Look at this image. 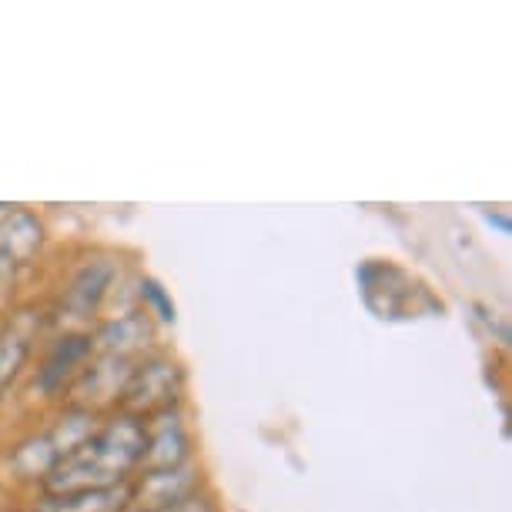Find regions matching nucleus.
Masks as SVG:
<instances>
[{
	"instance_id": "423d86ee",
	"label": "nucleus",
	"mask_w": 512,
	"mask_h": 512,
	"mask_svg": "<svg viewBox=\"0 0 512 512\" xmlns=\"http://www.w3.org/2000/svg\"><path fill=\"white\" fill-rule=\"evenodd\" d=\"M114 282V265L111 262H88L81 265L71 278L64 292V312L67 318H88L101 308L104 295Z\"/></svg>"
},
{
	"instance_id": "9d476101",
	"label": "nucleus",
	"mask_w": 512,
	"mask_h": 512,
	"mask_svg": "<svg viewBox=\"0 0 512 512\" xmlns=\"http://www.w3.org/2000/svg\"><path fill=\"white\" fill-rule=\"evenodd\" d=\"M27 355H31V338H27L21 328H7V332L0 335V399H4V392L14 385L17 372L24 369Z\"/></svg>"
},
{
	"instance_id": "0eeeda50",
	"label": "nucleus",
	"mask_w": 512,
	"mask_h": 512,
	"mask_svg": "<svg viewBox=\"0 0 512 512\" xmlns=\"http://www.w3.org/2000/svg\"><path fill=\"white\" fill-rule=\"evenodd\" d=\"M198 486V476L191 469H158V472H148L138 486L131 489V502L144 512H158L171 502L191 496Z\"/></svg>"
},
{
	"instance_id": "39448f33",
	"label": "nucleus",
	"mask_w": 512,
	"mask_h": 512,
	"mask_svg": "<svg viewBox=\"0 0 512 512\" xmlns=\"http://www.w3.org/2000/svg\"><path fill=\"white\" fill-rule=\"evenodd\" d=\"M188 452H191V439H188V429H185V422H181V415L175 409L154 415L148 425V452H144L148 472L181 469L188 462Z\"/></svg>"
},
{
	"instance_id": "9b49d317",
	"label": "nucleus",
	"mask_w": 512,
	"mask_h": 512,
	"mask_svg": "<svg viewBox=\"0 0 512 512\" xmlns=\"http://www.w3.org/2000/svg\"><path fill=\"white\" fill-rule=\"evenodd\" d=\"M158 512H215L211 509V502L205 496H198V492H191V496L185 499H178V502H171V506H164Z\"/></svg>"
},
{
	"instance_id": "20e7f679",
	"label": "nucleus",
	"mask_w": 512,
	"mask_h": 512,
	"mask_svg": "<svg viewBox=\"0 0 512 512\" xmlns=\"http://www.w3.org/2000/svg\"><path fill=\"white\" fill-rule=\"evenodd\" d=\"M44 245V228L31 211H11L0 221V295Z\"/></svg>"
},
{
	"instance_id": "1a4fd4ad",
	"label": "nucleus",
	"mask_w": 512,
	"mask_h": 512,
	"mask_svg": "<svg viewBox=\"0 0 512 512\" xmlns=\"http://www.w3.org/2000/svg\"><path fill=\"white\" fill-rule=\"evenodd\" d=\"M128 506H131L128 482L104 486V489L71 492V496H51V502H47V509L51 512H124Z\"/></svg>"
},
{
	"instance_id": "6e6552de",
	"label": "nucleus",
	"mask_w": 512,
	"mask_h": 512,
	"mask_svg": "<svg viewBox=\"0 0 512 512\" xmlns=\"http://www.w3.org/2000/svg\"><path fill=\"white\" fill-rule=\"evenodd\" d=\"M98 342L101 355H114V359H128L134 352H141L144 345L151 342V322L144 312H134V315H124V318H114L101 328L98 335L91 338Z\"/></svg>"
},
{
	"instance_id": "f257e3e1",
	"label": "nucleus",
	"mask_w": 512,
	"mask_h": 512,
	"mask_svg": "<svg viewBox=\"0 0 512 512\" xmlns=\"http://www.w3.org/2000/svg\"><path fill=\"white\" fill-rule=\"evenodd\" d=\"M148 452V425L134 415H118L104 429L84 442L81 449L71 452L64 462H57L44 486L51 496H71L84 489H104L118 486L128 479L131 469H138Z\"/></svg>"
},
{
	"instance_id": "f03ea898",
	"label": "nucleus",
	"mask_w": 512,
	"mask_h": 512,
	"mask_svg": "<svg viewBox=\"0 0 512 512\" xmlns=\"http://www.w3.org/2000/svg\"><path fill=\"white\" fill-rule=\"evenodd\" d=\"M181 389H185V372H181L178 362L164 359V355H154V359L134 365L128 385L121 392V405H124V415H154L161 412H171L181 399Z\"/></svg>"
},
{
	"instance_id": "7ed1b4c3",
	"label": "nucleus",
	"mask_w": 512,
	"mask_h": 512,
	"mask_svg": "<svg viewBox=\"0 0 512 512\" xmlns=\"http://www.w3.org/2000/svg\"><path fill=\"white\" fill-rule=\"evenodd\" d=\"M94 359V342L88 335H61L51 345L47 359L37 372V389L44 392V399H57L61 392H67L71 385L81 379L84 369Z\"/></svg>"
}]
</instances>
